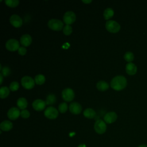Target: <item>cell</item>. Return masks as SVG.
I'll list each match as a JSON object with an SVG mask.
<instances>
[{
  "instance_id": "obj_30",
  "label": "cell",
  "mask_w": 147,
  "mask_h": 147,
  "mask_svg": "<svg viewBox=\"0 0 147 147\" xmlns=\"http://www.w3.org/2000/svg\"><path fill=\"white\" fill-rule=\"evenodd\" d=\"M19 88V83L16 81L12 82L9 86V88L12 91H17Z\"/></svg>"
},
{
  "instance_id": "obj_17",
  "label": "cell",
  "mask_w": 147,
  "mask_h": 147,
  "mask_svg": "<svg viewBox=\"0 0 147 147\" xmlns=\"http://www.w3.org/2000/svg\"><path fill=\"white\" fill-rule=\"evenodd\" d=\"M32 41V37L29 34H24L20 37V42L23 46H29Z\"/></svg>"
},
{
  "instance_id": "obj_23",
  "label": "cell",
  "mask_w": 147,
  "mask_h": 147,
  "mask_svg": "<svg viewBox=\"0 0 147 147\" xmlns=\"http://www.w3.org/2000/svg\"><path fill=\"white\" fill-rule=\"evenodd\" d=\"M34 81L37 84H42L45 81V77L42 74H37L34 77Z\"/></svg>"
},
{
  "instance_id": "obj_31",
  "label": "cell",
  "mask_w": 147,
  "mask_h": 147,
  "mask_svg": "<svg viewBox=\"0 0 147 147\" xmlns=\"http://www.w3.org/2000/svg\"><path fill=\"white\" fill-rule=\"evenodd\" d=\"M20 115L21 116V117H22L24 118H28L30 116V113L28 110L24 109L21 111Z\"/></svg>"
},
{
  "instance_id": "obj_11",
  "label": "cell",
  "mask_w": 147,
  "mask_h": 147,
  "mask_svg": "<svg viewBox=\"0 0 147 147\" xmlns=\"http://www.w3.org/2000/svg\"><path fill=\"white\" fill-rule=\"evenodd\" d=\"M10 22L16 28H19L22 25V20L17 14H13L10 17Z\"/></svg>"
},
{
  "instance_id": "obj_13",
  "label": "cell",
  "mask_w": 147,
  "mask_h": 147,
  "mask_svg": "<svg viewBox=\"0 0 147 147\" xmlns=\"http://www.w3.org/2000/svg\"><path fill=\"white\" fill-rule=\"evenodd\" d=\"M45 101L40 99H37L34 100L32 103V106L33 109L37 111H41L44 110L45 107Z\"/></svg>"
},
{
  "instance_id": "obj_32",
  "label": "cell",
  "mask_w": 147,
  "mask_h": 147,
  "mask_svg": "<svg viewBox=\"0 0 147 147\" xmlns=\"http://www.w3.org/2000/svg\"><path fill=\"white\" fill-rule=\"evenodd\" d=\"M18 52L20 55H24L26 53V49L25 48V47L21 46L18 49Z\"/></svg>"
},
{
  "instance_id": "obj_34",
  "label": "cell",
  "mask_w": 147,
  "mask_h": 147,
  "mask_svg": "<svg viewBox=\"0 0 147 147\" xmlns=\"http://www.w3.org/2000/svg\"><path fill=\"white\" fill-rule=\"evenodd\" d=\"M0 78H1V83L0 84H1L2 83V80H3V75L0 73Z\"/></svg>"
},
{
  "instance_id": "obj_27",
  "label": "cell",
  "mask_w": 147,
  "mask_h": 147,
  "mask_svg": "<svg viewBox=\"0 0 147 147\" xmlns=\"http://www.w3.org/2000/svg\"><path fill=\"white\" fill-rule=\"evenodd\" d=\"M6 4L10 7H16L20 1L18 0H5Z\"/></svg>"
},
{
  "instance_id": "obj_2",
  "label": "cell",
  "mask_w": 147,
  "mask_h": 147,
  "mask_svg": "<svg viewBox=\"0 0 147 147\" xmlns=\"http://www.w3.org/2000/svg\"><path fill=\"white\" fill-rule=\"evenodd\" d=\"M105 27L109 32L111 33H117L121 28L120 25L117 21L114 20H108L106 22Z\"/></svg>"
},
{
  "instance_id": "obj_36",
  "label": "cell",
  "mask_w": 147,
  "mask_h": 147,
  "mask_svg": "<svg viewBox=\"0 0 147 147\" xmlns=\"http://www.w3.org/2000/svg\"><path fill=\"white\" fill-rule=\"evenodd\" d=\"M138 147H147V145H145V144H142V145H141L138 146Z\"/></svg>"
},
{
  "instance_id": "obj_22",
  "label": "cell",
  "mask_w": 147,
  "mask_h": 147,
  "mask_svg": "<svg viewBox=\"0 0 147 147\" xmlns=\"http://www.w3.org/2000/svg\"><path fill=\"white\" fill-rule=\"evenodd\" d=\"M10 93L9 88L6 86H2L0 88V97L5 98L7 97Z\"/></svg>"
},
{
  "instance_id": "obj_8",
  "label": "cell",
  "mask_w": 147,
  "mask_h": 147,
  "mask_svg": "<svg viewBox=\"0 0 147 147\" xmlns=\"http://www.w3.org/2000/svg\"><path fill=\"white\" fill-rule=\"evenodd\" d=\"M61 96L64 100L69 102L74 99L75 96V93L72 88H65L62 91Z\"/></svg>"
},
{
  "instance_id": "obj_16",
  "label": "cell",
  "mask_w": 147,
  "mask_h": 147,
  "mask_svg": "<svg viewBox=\"0 0 147 147\" xmlns=\"http://www.w3.org/2000/svg\"><path fill=\"white\" fill-rule=\"evenodd\" d=\"M13 123L9 120H5L0 124V129L2 131H8L13 128Z\"/></svg>"
},
{
  "instance_id": "obj_29",
  "label": "cell",
  "mask_w": 147,
  "mask_h": 147,
  "mask_svg": "<svg viewBox=\"0 0 147 147\" xmlns=\"http://www.w3.org/2000/svg\"><path fill=\"white\" fill-rule=\"evenodd\" d=\"M63 33L65 35L70 34L72 32V28L70 25H66L63 27Z\"/></svg>"
},
{
  "instance_id": "obj_21",
  "label": "cell",
  "mask_w": 147,
  "mask_h": 147,
  "mask_svg": "<svg viewBox=\"0 0 147 147\" xmlns=\"http://www.w3.org/2000/svg\"><path fill=\"white\" fill-rule=\"evenodd\" d=\"M114 10L111 7H107L105 9L103 12V16L105 20H109L114 15Z\"/></svg>"
},
{
  "instance_id": "obj_26",
  "label": "cell",
  "mask_w": 147,
  "mask_h": 147,
  "mask_svg": "<svg viewBox=\"0 0 147 147\" xmlns=\"http://www.w3.org/2000/svg\"><path fill=\"white\" fill-rule=\"evenodd\" d=\"M67 109H68V105H67V103L62 102L59 104V107H58V110L60 113H64L67 111Z\"/></svg>"
},
{
  "instance_id": "obj_9",
  "label": "cell",
  "mask_w": 147,
  "mask_h": 147,
  "mask_svg": "<svg viewBox=\"0 0 147 147\" xmlns=\"http://www.w3.org/2000/svg\"><path fill=\"white\" fill-rule=\"evenodd\" d=\"M63 19L66 25H70L76 20V15L72 11H67L64 14Z\"/></svg>"
},
{
  "instance_id": "obj_10",
  "label": "cell",
  "mask_w": 147,
  "mask_h": 147,
  "mask_svg": "<svg viewBox=\"0 0 147 147\" xmlns=\"http://www.w3.org/2000/svg\"><path fill=\"white\" fill-rule=\"evenodd\" d=\"M21 114V112L18 108L16 107H11L7 111V115L8 118L11 120H15L17 119Z\"/></svg>"
},
{
  "instance_id": "obj_33",
  "label": "cell",
  "mask_w": 147,
  "mask_h": 147,
  "mask_svg": "<svg viewBox=\"0 0 147 147\" xmlns=\"http://www.w3.org/2000/svg\"><path fill=\"white\" fill-rule=\"evenodd\" d=\"M92 1L91 0H87V1H86V0H82V2H84V3H90Z\"/></svg>"
},
{
  "instance_id": "obj_20",
  "label": "cell",
  "mask_w": 147,
  "mask_h": 147,
  "mask_svg": "<svg viewBox=\"0 0 147 147\" xmlns=\"http://www.w3.org/2000/svg\"><path fill=\"white\" fill-rule=\"evenodd\" d=\"M109 87V84L105 81L100 80L96 83V88L101 91H104L107 90Z\"/></svg>"
},
{
  "instance_id": "obj_4",
  "label": "cell",
  "mask_w": 147,
  "mask_h": 147,
  "mask_svg": "<svg viewBox=\"0 0 147 147\" xmlns=\"http://www.w3.org/2000/svg\"><path fill=\"white\" fill-rule=\"evenodd\" d=\"M107 126L106 122L102 119H98L95 121L94 124L95 131L99 134H102L106 131Z\"/></svg>"
},
{
  "instance_id": "obj_7",
  "label": "cell",
  "mask_w": 147,
  "mask_h": 147,
  "mask_svg": "<svg viewBox=\"0 0 147 147\" xmlns=\"http://www.w3.org/2000/svg\"><path fill=\"white\" fill-rule=\"evenodd\" d=\"M5 46L7 49L10 51H15L18 49L20 48V43L18 40L15 38L9 39L5 44Z\"/></svg>"
},
{
  "instance_id": "obj_3",
  "label": "cell",
  "mask_w": 147,
  "mask_h": 147,
  "mask_svg": "<svg viewBox=\"0 0 147 147\" xmlns=\"http://www.w3.org/2000/svg\"><path fill=\"white\" fill-rule=\"evenodd\" d=\"M48 26L51 29L55 30H60L63 29V22L59 20L56 18H52L49 20L48 22Z\"/></svg>"
},
{
  "instance_id": "obj_6",
  "label": "cell",
  "mask_w": 147,
  "mask_h": 147,
  "mask_svg": "<svg viewBox=\"0 0 147 147\" xmlns=\"http://www.w3.org/2000/svg\"><path fill=\"white\" fill-rule=\"evenodd\" d=\"M34 80L29 76H25L21 79V84L26 89H31L34 86Z\"/></svg>"
},
{
  "instance_id": "obj_15",
  "label": "cell",
  "mask_w": 147,
  "mask_h": 147,
  "mask_svg": "<svg viewBox=\"0 0 147 147\" xmlns=\"http://www.w3.org/2000/svg\"><path fill=\"white\" fill-rule=\"evenodd\" d=\"M126 73L129 75H135L137 71V66L133 63H128L125 67Z\"/></svg>"
},
{
  "instance_id": "obj_35",
  "label": "cell",
  "mask_w": 147,
  "mask_h": 147,
  "mask_svg": "<svg viewBox=\"0 0 147 147\" xmlns=\"http://www.w3.org/2000/svg\"><path fill=\"white\" fill-rule=\"evenodd\" d=\"M78 147H86V145L84 144H81Z\"/></svg>"
},
{
  "instance_id": "obj_19",
  "label": "cell",
  "mask_w": 147,
  "mask_h": 147,
  "mask_svg": "<svg viewBox=\"0 0 147 147\" xmlns=\"http://www.w3.org/2000/svg\"><path fill=\"white\" fill-rule=\"evenodd\" d=\"M17 105L20 109L24 110L28 106V101L26 98L24 97H21L17 99Z\"/></svg>"
},
{
  "instance_id": "obj_14",
  "label": "cell",
  "mask_w": 147,
  "mask_h": 147,
  "mask_svg": "<svg viewBox=\"0 0 147 147\" xmlns=\"http://www.w3.org/2000/svg\"><path fill=\"white\" fill-rule=\"evenodd\" d=\"M117 118V115L116 113L114 111H110L107 113L103 117L104 121L107 123H112L114 122Z\"/></svg>"
},
{
  "instance_id": "obj_1",
  "label": "cell",
  "mask_w": 147,
  "mask_h": 147,
  "mask_svg": "<svg viewBox=\"0 0 147 147\" xmlns=\"http://www.w3.org/2000/svg\"><path fill=\"white\" fill-rule=\"evenodd\" d=\"M126 79L122 75H117L114 77L110 82V86L111 88L117 91L123 90L126 87Z\"/></svg>"
},
{
  "instance_id": "obj_28",
  "label": "cell",
  "mask_w": 147,
  "mask_h": 147,
  "mask_svg": "<svg viewBox=\"0 0 147 147\" xmlns=\"http://www.w3.org/2000/svg\"><path fill=\"white\" fill-rule=\"evenodd\" d=\"M1 70V74L3 76H7L9 75L10 74L11 72V70L10 69V68H9L7 66H5L3 68H2V69H0Z\"/></svg>"
},
{
  "instance_id": "obj_12",
  "label": "cell",
  "mask_w": 147,
  "mask_h": 147,
  "mask_svg": "<svg viewBox=\"0 0 147 147\" xmlns=\"http://www.w3.org/2000/svg\"><path fill=\"white\" fill-rule=\"evenodd\" d=\"M69 109L71 113L74 114H79L81 113L82 107L80 103L76 102H74L69 105Z\"/></svg>"
},
{
  "instance_id": "obj_25",
  "label": "cell",
  "mask_w": 147,
  "mask_h": 147,
  "mask_svg": "<svg viewBox=\"0 0 147 147\" xmlns=\"http://www.w3.org/2000/svg\"><path fill=\"white\" fill-rule=\"evenodd\" d=\"M123 57L125 60L128 63H131V61L134 60V54L131 52L128 51L125 53Z\"/></svg>"
},
{
  "instance_id": "obj_18",
  "label": "cell",
  "mask_w": 147,
  "mask_h": 147,
  "mask_svg": "<svg viewBox=\"0 0 147 147\" xmlns=\"http://www.w3.org/2000/svg\"><path fill=\"white\" fill-rule=\"evenodd\" d=\"M83 115L87 118L92 119L96 116V112L94 109L91 108H87L84 110Z\"/></svg>"
},
{
  "instance_id": "obj_5",
  "label": "cell",
  "mask_w": 147,
  "mask_h": 147,
  "mask_svg": "<svg viewBox=\"0 0 147 147\" xmlns=\"http://www.w3.org/2000/svg\"><path fill=\"white\" fill-rule=\"evenodd\" d=\"M59 115L58 110L53 106H48L44 111V115L51 119H55Z\"/></svg>"
},
{
  "instance_id": "obj_24",
  "label": "cell",
  "mask_w": 147,
  "mask_h": 147,
  "mask_svg": "<svg viewBox=\"0 0 147 147\" xmlns=\"http://www.w3.org/2000/svg\"><path fill=\"white\" fill-rule=\"evenodd\" d=\"M56 96L53 94H50L46 97L45 102L47 105H52L56 102Z\"/></svg>"
}]
</instances>
